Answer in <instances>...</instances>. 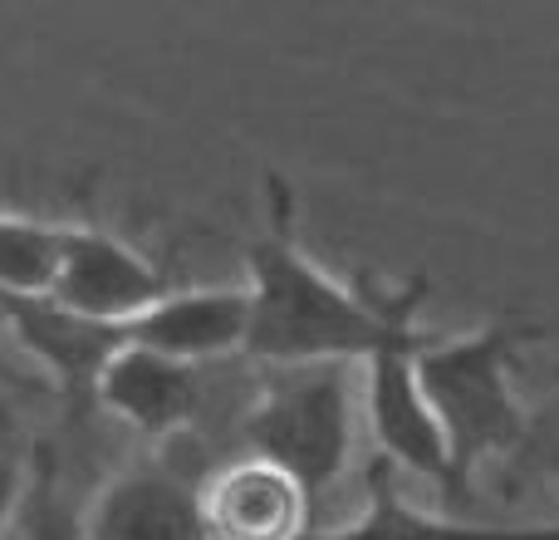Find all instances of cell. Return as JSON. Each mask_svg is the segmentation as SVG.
I'll return each mask as SVG.
<instances>
[{
	"label": "cell",
	"instance_id": "6da1fadb",
	"mask_svg": "<svg viewBox=\"0 0 559 540\" xmlns=\"http://www.w3.org/2000/svg\"><path fill=\"white\" fill-rule=\"evenodd\" d=\"M299 202L285 173L265 167V226L246 246V300L251 334L246 354L265 368L358 364L383 334L378 270L358 266L354 285L334 280L299 246Z\"/></svg>",
	"mask_w": 559,
	"mask_h": 540
},
{
	"label": "cell",
	"instance_id": "7a4b0ae2",
	"mask_svg": "<svg viewBox=\"0 0 559 540\" xmlns=\"http://www.w3.org/2000/svg\"><path fill=\"white\" fill-rule=\"evenodd\" d=\"M545 339L550 325L531 309H496L462 334H432L417 354V384L466 486L486 457H515L531 447V413L515 398V368L525 349Z\"/></svg>",
	"mask_w": 559,
	"mask_h": 540
},
{
	"label": "cell",
	"instance_id": "3957f363",
	"mask_svg": "<svg viewBox=\"0 0 559 540\" xmlns=\"http://www.w3.org/2000/svg\"><path fill=\"white\" fill-rule=\"evenodd\" d=\"M427 290H432L427 270H413L397 285L378 280L383 334L364 354V408H368V427H373L388 467H403V472L423 477L442 496H472V486L456 477L447 437L437 427L432 408H427L423 384H417V354L432 339V329H423V319H417Z\"/></svg>",
	"mask_w": 559,
	"mask_h": 540
},
{
	"label": "cell",
	"instance_id": "277c9868",
	"mask_svg": "<svg viewBox=\"0 0 559 540\" xmlns=\"http://www.w3.org/2000/svg\"><path fill=\"white\" fill-rule=\"evenodd\" d=\"M246 443L314 502L334 492L354 457V364L265 368L246 413Z\"/></svg>",
	"mask_w": 559,
	"mask_h": 540
},
{
	"label": "cell",
	"instance_id": "5b68a950",
	"mask_svg": "<svg viewBox=\"0 0 559 540\" xmlns=\"http://www.w3.org/2000/svg\"><path fill=\"white\" fill-rule=\"evenodd\" d=\"M167 290H173V275L133 242L104 232V226H64L55 280H49V300H59L64 309L128 329Z\"/></svg>",
	"mask_w": 559,
	"mask_h": 540
},
{
	"label": "cell",
	"instance_id": "8992f818",
	"mask_svg": "<svg viewBox=\"0 0 559 540\" xmlns=\"http://www.w3.org/2000/svg\"><path fill=\"white\" fill-rule=\"evenodd\" d=\"M197 502L206 540H309L314 526V496L255 453L216 467Z\"/></svg>",
	"mask_w": 559,
	"mask_h": 540
},
{
	"label": "cell",
	"instance_id": "52a82bcc",
	"mask_svg": "<svg viewBox=\"0 0 559 540\" xmlns=\"http://www.w3.org/2000/svg\"><path fill=\"white\" fill-rule=\"evenodd\" d=\"M246 334H251L246 285H173L157 305H147L123 329L128 344L182 359V364H197V368L206 359L246 349Z\"/></svg>",
	"mask_w": 559,
	"mask_h": 540
},
{
	"label": "cell",
	"instance_id": "ba28073f",
	"mask_svg": "<svg viewBox=\"0 0 559 540\" xmlns=\"http://www.w3.org/2000/svg\"><path fill=\"white\" fill-rule=\"evenodd\" d=\"M94 398L143 437H173L202 413V368L123 339L94 384Z\"/></svg>",
	"mask_w": 559,
	"mask_h": 540
},
{
	"label": "cell",
	"instance_id": "9c48e42d",
	"mask_svg": "<svg viewBox=\"0 0 559 540\" xmlns=\"http://www.w3.org/2000/svg\"><path fill=\"white\" fill-rule=\"evenodd\" d=\"M84 540H206L197 486L163 467L114 477L88 506Z\"/></svg>",
	"mask_w": 559,
	"mask_h": 540
},
{
	"label": "cell",
	"instance_id": "30bf717a",
	"mask_svg": "<svg viewBox=\"0 0 559 540\" xmlns=\"http://www.w3.org/2000/svg\"><path fill=\"white\" fill-rule=\"evenodd\" d=\"M0 315L10 319L15 339L69 388V394H94L104 364L123 349V329L84 319L49 295H5Z\"/></svg>",
	"mask_w": 559,
	"mask_h": 540
},
{
	"label": "cell",
	"instance_id": "8fae6325",
	"mask_svg": "<svg viewBox=\"0 0 559 540\" xmlns=\"http://www.w3.org/2000/svg\"><path fill=\"white\" fill-rule=\"evenodd\" d=\"M319 540H559V521L511 526V521H462L447 512H423L393 482V467L378 457L368 472V502L354 521L334 526Z\"/></svg>",
	"mask_w": 559,
	"mask_h": 540
},
{
	"label": "cell",
	"instance_id": "7c38bea8",
	"mask_svg": "<svg viewBox=\"0 0 559 540\" xmlns=\"http://www.w3.org/2000/svg\"><path fill=\"white\" fill-rule=\"evenodd\" d=\"M64 226L35 222L20 212H0V300L5 295H49Z\"/></svg>",
	"mask_w": 559,
	"mask_h": 540
},
{
	"label": "cell",
	"instance_id": "4fadbf2b",
	"mask_svg": "<svg viewBox=\"0 0 559 540\" xmlns=\"http://www.w3.org/2000/svg\"><path fill=\"white\" fill-rule=\"evenodd\" d=\"M29 540H74L64 512L55 502V467H49V457L39 462V477H35V531H29Z\"/></svg>",
	"mask_w": 559,
	"mask_h": 540
},
{
	"label": "cell",
	"instance_id": "5bb4252c",
	"mask_svg": "<svg viewBox=\"0 0 559 540\" xmlns=\"http://www.w3.org/2000/svg\"><path fill=\"white\" fill-rule=\"evenodd\" d=\"M20 502H25V467L10 453H0V531H5L10 516L20 512Z\"/></svg>",
	"mask_w": 559,
	"mask_h": 540
},
{
	"label": "cell",
	"instance_id": "9a60e30c",
	"mask_svg": "<svg viewBox=\"0 0 559 540\" xmlns=\"http://www.w3.org/2000/svg\"><path fill=\"white\" fill-rule=\"evenodd\" d=\"M531 462L540 467V472H545V477H550V482L559 486V433H555V437H545V443L535 447V453H531Z\"/></svg>",
	"mask_w": 559,
	"mask_h": 540
}]
</instances>
